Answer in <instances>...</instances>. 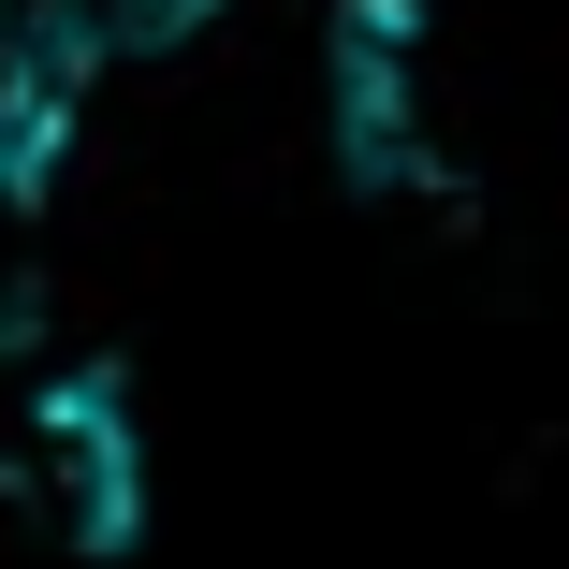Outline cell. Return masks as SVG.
<instances>
[{
  "instance_id": "cell-1",
  "label": "cell",
  "mask_w": 569,
  "mask_h": 569,
  "mask_svg": "<svg viewBox=\"0 0 569 569\" xmlns=\"http://www.w3.org/2000/svg\"><path fill=\"white\" fill-rule=\"evenodd\" d=\"M16 497L59 526V555H132L147 540V423L118 366H59L16 409Z\"/></svg>"
},
{
  "instance_id": "cell-2",
  "label": "cell",
  "mask_w": 569,
  "mask_h": 569,
  "mask_svg": "<svg viewBox=\"0 0 569 569\" xmlns=\"http://www.w3.org/2000/svg\"><path fill=\"white\" fill-rule=\"evenodd\" d=\"M336 161L351 190H438V44H423V0H351L336 16Z\"/></svg>"
}]
</instances>
